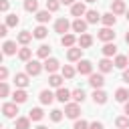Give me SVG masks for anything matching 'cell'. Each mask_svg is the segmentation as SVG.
<instances>
[{"label": "cell", "mask_w": 129, "mask_h": 129, "mask_svg": "<svg viewBox=\"0 0 129 129\" xmlns=\"http://www.w3.org/2000/svg\"><path fill=\"white\" fill-rule=\"evenodd\" d=\"M91 44H93V36H91V34L85 32V34L79 36V46H81V48H89Z\"/></svg>", "instance_id": "29"}, {"label": "cell", "mask_w": 129, "mask_h": 129, "mask_svg": "<svg viewBox=\"0 0 129 129\" xmlns=\"http://www.w3.org/2000/svg\"><path fill=\"white\" fill-rule=\"evenodd\" d=\"M85 16H87V22H89V24H97V22L101 20V16H103V14H99L97 10H87V14H85Z\"/></svg>", "instance_id": "28"}, {"label": "cell", "mask_w": 129, "mask_h": 129, "mask_svg": "<svg viewBox=\"0 0 129 129\" xmlns=\"http://www.w3.org/2000/svg\"><path fill=\"white\" fill-rule=\"evenodd\" d=\"M101 22H103L105 26H109V28H111V26H115V22H117V16H115L113 12H107V14H103V16H101Z\"/></svg>", "instance_id": "25"}, {"label": "cell", "mask_w": 129, "mask_h": 129, "mask_svg": "<svg viewBox=\"0 0 129 129\" xmlns=\"http://www.w3.org/2000/svg\"><path fill=\"white\" fill-rule=\"evenodd\" d=\"M91 97H93L95 105H105V103H107V97H109V95H107V93H105L103 89H95Z\"/></svg>", "instance_id": "13"}, {"label": "cell", "mask_w": 129, "mask_h": 129, "mask_svg": "<svg viewBox=\"0 0 129 129\" xmlns=\"http://www.w3.org/2000/svg\"><path fill=\"white\" fill-rule=\"evenodd\" d=\"M85 2H97V0H85Z\"/></svg>", "instance_id": "54"}, {"label": "cell", "mask_w": 129, "mask_h": 129, "mask_svg": "<svg viewBox=\"0 0 129 129\" xmlns=\"http://www.w3.org/2000/svg\"><path fill=\"white\" fill-rule=\"evenodd\" d=\"M111 12L117 16V14H125L127 12V6H125V2L123 0H113V4H111Z\"/></svg>", "instance_id": "18"}, {"label": "cell", "mask_w": 129, "mask_h": 129, "mask_svg": "<svg viewBox=\"0 0 129 129\" xmlns=\"http://www.w3.org/2000/svg\"><path fill=\"white\" fill-rule=\"evenodd\" d=\"M34 18H36L38 24H46V22L50 20V12H48V10H38V12L34 14Z\"/></svg>", "instance_id": "24"}, {"label": "cell", "mask_w": 129, "mask_h": 129, "mask_svg": "<svg viewBox=\"0 0 129 129\" xmlns=\"http://www.w3.org/2000/svg\"><path fill=\"white\" fill-rule=\"evenodd\" d=\"M34 129H48V127H46V125H36Z\"/></svg>", "instance_id": "51"}, {"label": "cell", "mask_w": 129, "mask_h": 129, "mask_svg": "<svg viewBox=\"0 0 129 129\" xmlns=\"http://www.w3.org/2000/svg\"><path fill=\"white\" fill-rule=\"evenodd\" d=\"M28 77H30V75H26V73H16V75H14V85H16L18 89H26L28 83H30Z\"/></svg>", "instance_id": "9"}, {"label": "cell", "mask_w": 129, "mask_h": 129, "mask_svg": "<svg viewBox=\"0 0 129 129\" xmlns=\"http://www.w3.org/2000/svg\"><path fill=\"white\" fill-rule=\"evenodd\" d=\"M115 99H117L119 103H127V101H129V91H127V89H117V91H115Z\"/></svg>", "instance_id": "34"}, {"label": "cell", "mask_w": 129, "mask_h": 129, "mask_svg": "<svg viewBox=\"0 0 129 129\" xmlns=\"http://www.w3.org/2000/svg\"><path fill=\"white\" fill-rule=\"evenodd\" d=\"M89 129H105V127H103V123H101V121H93Z\"/></svg>", "instance_id": "46"}, {"label": "cell", "mask_w": 129, "mask_h": 129, "mask_svg": "<svg viewBox=\"0 0 129 129\" xmlns=\"http://www.w3.org/2000/svg\"><path fill=\"white\" fill-rule=\"evenodd\" d=\"M18 22H20V18H18L16 14H8V16H6V22H4V24H6V26H16Z\"/></svg>", "instance_id": "40"}, {"label": "cell", "mask_w": 129, "mask_h": 129, "mask_svg": "<svg viewBox=\"0 0 129 129\" xmlns=\"http://www.w3.org/2000/svg\"><path fill=\"white\" fill-rule=\"evenodd\" d=\"M32 34H34V38H38V40H42V38H46V34H48V28L44 26V24H38L34 30H32Z\"/></svg>", "instance_id": "26"}, {"label": "cell", "mask_w": 129, "mask_h": 129, "mask_svg": "<svg viewBox=\"0 0 129 129\" xmlns=\"http://www.w3.org/2000/svg\"><path fill=\"white\" fill-rule=\"evenodd\" d=\"M97 38H99V40H103V42H113V40H115V32H113V28L103 26V28L97 32Z\"/></svg>", "instance_id": "2"}, {"label": "cell", "mask_w": 129, "mask_h": 129, "mask_svg": "<svg viewBox=\"0 0 129 129\" xmlns=\"http://www.w3.org/2000/svg\"><path fill=\"white\" fill-rule=\"evenodd\" d=\"M62 81H64L62 75H56V73H54V75H48V85L54 87V89H60V87H62Z\"/></svg>", "instance_id": "23"}, {"label": "cell", "mask_w": 129, "mask_h": 129, "mask_svg": "<svg viewBox=\"0 0 129 129\" xmlns=\"http://www.w3.org/2000/svg\"><path fill=\"white\" fill-rule=\"evenodd\" d=\"M6 34H8V26L2 24V26H0V36H6Z\"/></svg>", "instance_id": "47"}, {"label": "cell", "mask_w": 129, "mask_h": 129, "mask_svg": "<svg viewBox=\"0 0 129 129\" xmlns=\"http://www.w3.org/2000/svg\"><path fill=\"white\" fill-rule=\"evenodd\" d=\"M73 26V22H69L67 18H58L56 22H54V32H58V34H69V28Z\"/></svg>", "instance_id": "3"}, {"label": "cell", "mask_w": 129, "mask_h": 129, "mask_svg": "<svg viewBox=\"0 0 129 129\" xmlns=\"http://www.w3.org/2000/svg\"><path fill=\"white\" fill-rule=\"evenodd\" d=\"M89 127H91V123H87L85 119H77L73 125V129H89Z\"/></svg>", "instance_id": "42"}, {"label": "cell", "mask_w": 129, "mask_h": 129, "mask_svg": "<svg viewBox=\"0 0 129 129\" xmlns=\"http://www.w3.org/2000/svg\"><path fill=\"white\" fill-rule=\"evenodd\" d=\"M85 97H87V95H85L83 89H75V91H73V101H75V103H83Z\"/></svg>", "instance_id": "37"}, {"label": "cell", "mask_w": 129, "mask_h": 129, "mask_svg": "<svg viewBox=\"0 0 129 129\" xmlns=\"http://www.w3.org/2000/svg\"><path fill=\"white\" fill-rule=\"evenodd\" d=\"M26 99H28V93H26L24 89H16V91H14V95H12V103H16V105L24 103Z\"/></svg>", "instance_id": "21"}, {"label": "cell", "mask_w": 129, "mask_h": 129, "mask_svg": "<svg viewBox=\"0 0 129 129\" xmlns=\"http://www.w3.org/2000/svg\"><path fill=\"white\" fill-rule=\"evenodd\" d=\"M8 6H10L8 0H0V10H2V12H8Z\"/></svg>", "instance_id": "45"}, {"label": "cell", "mask_w": 129, "mask_h": 129, "mask_svg": "<svg viewBox=\"0 0 129 129\" xmlns=\"http://www.w3.org/2000/svg\"><path fill=\"white\" fill-rule=\"evenodd\" d=\"M113 62H115L117 69H123V71H125V69H127V62H129V56H125V54H117Z\"/></svg>", "instance_id": "31"}, {"label": "cell", "mask_w": 129, "mask_h": 129, "mask_svg": "<svg viewBox=\"0 0 129 129\" xmlns=\"http://www.w3.org/2000/svg\"><path fill=\"white\" fill-rule=\"evenodd\" d=\"M60 8V0H46V10L48 12H56Z\"/></svg>", "instance_id": "39"}, {"label": "cell", "mask_w": 129, "mask_h": 129, "mask_svg": "<svg viewBox=\"0 0 129 129\" xmlns=\"http://www.w3.org/2000/svg\"><path fill=\"white\" fill-rule=\"evenodd\" d=\"M71 14H73L75 18H81V16L87 14V6H85L83 2H75V4L71 6Z\"/></svg>", "instance_id": "11"}, {"label": "cell", "mask_w": 129, "mask_h": 129, "mask_svg": "<svg viewBox=\"0 0 129 129\" xmlns=\"http://www.w3.org/2000/svg\"><path fill=\"white\" fill-rule=\"evenodd\" d=\"M2 113H4V117L12 119V117H16V113H18V105H16V103H4V105H2Z\"/></svg>", "instance_id": "10"}, {"label": "cell", "mask_w": 129, "mask_h": 129, "mask_svg": "<svg viewBox=\"0 0 129 129\" xmlns=\"http://www.w3.org/2000/svg\"><path fill=\"white\" fill-rule=\"evenodd\" d=\"M87 26H89V22H87V20H83V18H75L71 28H73L75 32H81V34H85V32H87Z\"/></svg>", "instance_id": "14"}, {"label": "cell", "mask_w": 129, "mask_h": 129, "mask_svg": "<svg viewBox=\"0 0 129 129\" xmlns=\"http://www.w3.org/2000/svg\"><path fill=\"white\" fill-rule=\"evenodd\" d=\"M30 56H32V48H28V46H22V48L18 50V58H20V60L28 62V60H30Z\"/></svg>", "instance_id": "33"}, {"label": "cell", "mask_w": 129, "mask_h": 129, "mask_svg": "<svg viewBox=\"0 0 129 129\" xmlns=\"http://www.w3.org/2000/svg\"><path fill=\"white\" fill-rule=\"evenodd\" d=\"M42 67H44V64H40L38 60H28V62H26V75H30V77H36V75H40Z\"/></svg>", "instance_id": "6"}, {"label": "cell", "mask_w": 129, "mask_h": 129, "mask_svg": "<svg viewBox=\"0 0 129 129\" xmlns=\"http://www.w3.org/2000/svg\"><path fill=\"white\" fill-rule=\"evenodd\" d=\"M8 93H10V89H8V83H6V81H2V83H0V97L4 99V97H8Z\"/></svg>", "instance_id": "43"}, {"label": "cell", "mask_w": 129, "mask_h": 129, "mask_svg": "<svg viewBox=\"0 0 129 129\" xmlns=\"http://www.w3.org/2000/svg\"><path fill=\"white\" fill-rule=\"evenodd\" d=\"M123 111H125V115H127V117H129V101H127V103H125V109H123Z\"/></svg>", "instance_id": "50"}, {"label": "cell", "mask_w": 129, "mask_h": 129, "mask_svg": "<svg viewBox=\"0 0 129 129\" xmlns=\"http://www.w3.org/2000/svg\"><path fill=\"white\" fill-rule=\"evenodd\" d=\"M38 99H40V103L42 105H50L54 99H56V95L52 93V91H48V89H44V91H40V95H38Z\"/></svg>", "instance_id": "17"}, {"label": "cell", "mask_w": 129, "mask_h": 129, "mask_svg": "<svg viewBox=\"0 0 129 129\" xmlns=\"http://www.w3.org/2000/svg\"><path fill=\"white\" fill-rule=\"evenodd\" d=\"M34 38V34L30 32V30H22V32H18V36H16V42L18 44H22V46H26L30 40Z\"/></svg>", "instance_id": "15"}, {"label": "cell", "mask_w": 129, "mask_h": 129, "mask_svg": "<svg viewBox=\"0 0 129 129\" xmlns=\"http://www.w3.org/2000/svg\"><path fill=\"white\" fill-rule=\"evenodd\" d=\"M123 81H125V83H129V69H125V71H123Z\"/></svg>", "instance_id": "48"}, {"label": "cell", "mask_w": 129, "mask_h": 129, "mask_svg": "<svg viewBox=\"0 0 129 129\" xmlns=\"http://www.w3.org/2000/svg\"><path fill=\"white\" fill-rule=\"evenodd\" d=\"M115 125L119 127V129H129V117L125 115V117H117L115 119Z\"/></svg>", "instance_id": "38"}, {"label": "cell", "mask_w": 129, "mask_h": 129, "mask_svg": "<svg viewBox=\"0 0 129 129\" xmlns=\"http://www.w3.org/2000/svg\"><path fill=\"white\" fill-rule=\"evenodd\" d=\"M2 52H4L6 56L16 54V42H14V40H6V42L2 44Z\"/></svg>", "instance_id": "22"}, {"label": "cell", "mask_w": 129, "mask_h": 129, "mask_svg": "<svg viewBox=\"0 0 129 129\" xmlns=\"http://www.w3.org/2000/svg\"><path fill=\"white\" fill-rule=\"evenodd\" d=\"M75 73H77V71H75L71 64H62V69H60V75H62L64 79H73V77H75Z\"/></svg>", "instance_id": "36"}, {"label": "cell", "mask_w": 129, "mask_h": 129, "mask_svg": "<svg viewBox=\"0 0 129 129\" xmlns=\"http://www.w3.org/2000/svg\"><path fill=\"white\" fill-rule=\"evenodd\" d=\"M60 4H67V6H73L75 0H60Z\"/></svg>", "instance_id": "49"}, {"label": "cell", "mask_w": 129, "mask_h": 129, "mask_svg": "<svg viewBox=\"0 0 129 129\" xmlns=\"http://www.w3.org/2000/svg\"><path fill=\"white\" fill-rule=\"evenodd\" d=\"M6 77H8V69L0 67V81H6Z\"/></svg>", "instance_id": "44"}, {"label": "cell", "mask_w": 129, "mask_h": 129, "mask_svg": "<svg viewBox=\"0 0 129 129\" xmlns=\"http://www.w3.org/2000/svg\"><path fill=\"white\" fill-rule=\"evenodd\" d=\"M28 117H30V121H40V119L44 117V111H42L40 107H32V109L28 111Z\"/></svg>", "instance_id": "27"}, {"label": "cell", "mask_w": 129, "mask_h": 129, "mask_svg": "<svg viewBox=\"0 0 129 129\" xmlns=\"http://www.w3.org/2000/svg\"><path fill=\"white\" fill-rule=\"evenodd\" d=\"M89 85H91L93 89H101V87L105 85L103 73H93V75H89Z\"/></svg>", "instance_id": "7"}, {"label": "cell", "mask_w": 129, "mask_h": 129, "mask_svg": "<svg viewBox=\"0 0 129 129\" xmlns=\"http://www.w3.org/2000/svg\"><path fill=\"white\" fill-rule=\"evenodd\" d=\"M62 115H64V111H60V109H52V111H50V119H52L54 123H58V121L62 119Z\"/></svg>", "instance_id": "41"}, {"label": "cell", "mask_w": 129, "mask_h": 129, "mask_svg": "<svg viewBox=\"0 0 129 129\" xmlns=\"http://www.w3.org/2000/svg\"><path fill=\"white\" fill-rule=\"evenodd\" d=\"M58 69H62V67H60V62H58V58H52V56H48V58L44 60V71H46L48 75H54Z\"/></svg>", "instance_id": "4"}, {"label": "cell", "mask_w": 129, "mask_h": 129, "mask_svg": "<svg viewBox=\"0 0 129 129\" xmlns=\"http://www.w3.org/2000/svg\"><path fill=\"white\" fill-rule=\"evenodd\" d=\"M125 18H127V20H129V10H127V12H125Z\"/></svg>", "instance_id": "53"}, {"label": "cell", "mask_w": 129, "mask_h": 129, "mask_svg": "<svg viewBox=\"0 0 129 129\" xmlns=\"http://www.w3.org/2000/svg\"><path fill=\"white\" fill-rule=\"evenodd\" d=\"M36 56H38V58H44V60H46V58L50 56V46H48V44H40V46L36 48Z\"/></svg>", "instance_id": "30"}, {"label": "cell", "mask_w": 129, "mask_h": 129, "mask_svg": "<svg viewBox=\"0 0 129 129\" xmlns=\"http://www.w3.org/2000/svg\"><path fill=\"white\" fill-rule=\"evenodd\" d=\"M125 42H127V44H129V32H127V34H125Z\"/></svg>", "instance_id": "52"}, {"label": "cell", "mask_w": 129, "mask_h": 129, "mask_svg": "<svg viewBox=\"0 0 129 129\" xmlns=\"http://www.w3.org/2000/svg\"><path fill=\"white\" fill-rule=\"evenodd\" d=\"M97 67H99V73H103V75H105V73H111V71H113V67H115V62H113L111 58H107V56H103V58H101V60L97 62Z\"/></svg>", "instance_id": "8"}, {"label": "cell", "mask_w": 129, "mask_h": 129, "mask_svg": "<svg viewBox=\"0 0 129 129\" xmlns=\"http://www.w3.org/2000/svg\"><path fill=\"white\" fill-rule=\"evenodd\" d=\"M101 50H103V56L111 58V56L117 54V44H115V42H105V46H103Z\"/></svg>", "instance_id": "20"}, {"label": "cell", "mask_w": 129, "mask_h": 129, "mask_svg": "<svg viewBox=\"0 0 129 129\" xmlns=\"http://www.w3.org/2000/svg\"><path fill=\"white\" fill-rule=\"evenodd\" d=\"M81 56H83V48H81V46H73V48H69V50H67V58H69L71 62L81 60Z\"/></svg>", "instance_id": "16"}, {"label": "cell", "mask_w": 129, "mask_h": 129, "mask_svg": "<svg viewBox=\"0 0 129 129\" xmlns=\"http://www.w3.org/2000/svg\"><path fill=\"white\" fill-rule=\"evenodd\" d=\"M56 101H60V103H69V99H73V91H69V89H64V87H60V89H56Z\"/></svg>", "instance_id": "12"}, {"label": "cell", "mask_w": 129, "mask_h": 129, "mask_svg": "<svg viewBox=\"0 0 129 129\" xmlns=\"http://www.w3.org/2000/svg\"><path fill=\"white\" fill-rule=\"evenodd\" d=\"M77 73H81V75H93V62L87 60V58H81L79 64H77Z\"/></svg>", "instance_id": "5"}, {"label": "cell", "mask_w": 129, "mask_h": 129, "mask_svg": "<svg viewBox=\"0 0 129 129\" xmlns=\"http://www.w3.org/2000/svg\"><path fill=\"white\" fill-rule=\"evenodd\" d=\"M79 115H81V105H79V103H67V105H64V117L77 121Z\"/></svg>", "instance_id": "1"}, {"label": "cell", "mask_w": 129, "mask_h": 129, "mask_svg": "<svg viewBox=\"0 0 129 129\" xmlns=\"http://www.w3.org/2000/svg\"><path fill=\"white\" fill-rule=\"evenodd\" d=\"M24 10L26 12H38V0H24Z\"/></svg>", "instance_id": "35"}, {"label": "cell", "mask_w": 129, "mask_h": 129, "mask_svg": "<svg viewBox=\"0 0 129 129\" xmlns=\"http://www.w3.org/2000/svg\"><path fill=\"white\" fill-rule=\"evenodd\" d=\"M16 129H30V117H16Z\"/></svg>", "instance_id": "32"}, {"label": "cell", "mask_w": 129, "mask_h": 129, "mask_svg": "<svg viewBox=\"0 0 129 129\" xmlns=\"http://www.w3.org/2000/svg\"><path fill=\"white\" fill-rule=\"evenodd\" d=\"M75 42H79V40H77V38H75V34H71V32L60 36V44H62L64 48H73V46H75Z\"/></svg>", "instance_id": "19"}]
</instances>
